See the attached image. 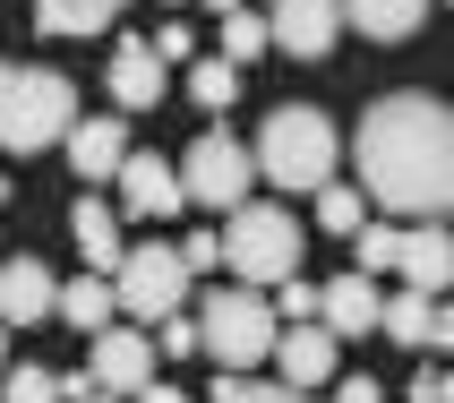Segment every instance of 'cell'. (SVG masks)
Instances as JSON below:
<instances>
[{
    "label": "cell",
    "mask_w": 454,
    "mask_h": 403,
    "mask_svg": "<svg viewBox=\"0 0 454 403\" xmlns=\"http://www.w3.org/2000/svg\"><path fill=\"white\" fill-rule=\"evenodd\" d=\"M69 129H77V86L69 77L0 60V146L9 154H43V146H69Z\"/></svg>",
    "instance_id": "cell-3"
},
{
    "label": "cell",
    "mask_w": 454,
    "mask_h": 403,
    "mask_svg": "<svg viewBox=\"0 0 454 403\" xmlns=\"http://www.w3.org/2000/svg\"><path fill=\"white\" fill-rule=\"evenodd\" d=\"M249 163L275 189H326L334 163H343V138H334V121L317 103H275L266 129H257V146H249Z\"/></svg>",
    "instance_id": "cell-2"
},
{
    "label": "cell",
    "mask_w": 454,
    "mask_h": 403,
    "mask_svg": "<svg viewBox=\"0 0 454 403\" xmlns=\"http://www.w3.org/2000/svg\"><path fill=\"white\" fill-rule=\"evenodd\" d=\"M395 257H403V224H360V232H352V275L378 283Z\"/></svg>",
    "instance_id": "cell-22"
},
{
    "label": "cell",
    "mask_w": 454,
    "mask_h": 403,
    "mask_svg": "<svg viewBox=\"0 0 454 403\" xmlns=\"http://www.w3.org/2000/svg\"><path fill=\"white\" fill-rule=\"evenodd\" d=\"M86 378H95L103 395H137V386H154V335L146 327H103Z\"/></svg>",
    "instance_id": "cell-9"
},
{
    "label": "cell",
    "mask_w": 454,
    "mask_h": 403,
    "mask_svg": "<svg viewBox=\"0 0 454 403\" xmlns=\"http://www.w3.org/2000/svg\"><path fill=\"white\" fill-rule=\"evenodd\" d=\"M275 360H283V378H292V395H309V386H326L334 378V335L309 318V327H283L275 335Z\"/></svg>",
    "instance_id": "cell-16"
},
{
    "label": "cell",
    "mask_w": 454,
    "mask_h": 403,
    "mask_svg": "<svg viewBox=\"0 0 454 403\" xmlns=\"http://www.w3.org/2000/svg\"><path fill=\"white\" fill-rule=\"evenodd\" d=\"M257 51H275V43H266V18H249V9H231V18H223V43H215V60H231V69H249Z\"/></svg>",
    "instance_id": "cell-23"
},
{
    "label": "cell",
    "mask_w": 454,
    "mask_h": 403,
    "mask_svg": "<svg viewBox=\"0 0 454 403\" xmlns=\"http://www.w3.org/2000/svg\"><path fill=\"white\" fill-rule=\"evenodd\" d=\"M283 318H301V327L317 318V283H309V275H283L275 283V327H283Z\"/></svg>",
    "instance_id": "cell-27"
},
{
    "label": "cell",
    "mask_w": 454,
    "mask_h": 403,
    "mask_svg": "<svg viewBox=\"0 0 454 403\" xmlns=\"http://www.w3.org/2000/svg\"><path fill=\"white\" fill-rule=\"evenodd\" d=\"M317 224L352 241V232L369 224V198H360V189H334V180H326V189H317Z\"/></svg>",
    "instance_id": "cell-25"
},
{
    "label": "cell",
    "mask_w": 454,
    "mask_h": 403,
    "mask_svg": "<svg viewBox=\"0 0 454 403\" xmlns=\"http://www.w3.org/2000/svg\"><path fill=\"white\" fill-rule=\"evenodd\" d=\"M411 403H454V369H420L411 378Z\"/></svg>",
    "instance_id": "cell-31"
},
{
    "label": "cell",
    "mask_w": 454,
    "mask_h": 403,
    "mask_svg": "<svg viewBox=\"0 0 454 403\" xmlns=\"http://www.w3.org/2000/svg\"><path fill=\"white\" fill-rule=\"evenodd\" d=\"M334 9H343V26L378 35V43H403L411 26L429 18V0H334Z\"/></svg>",
    "instance_id": "cell-19"
},
{
    "label": "cell",
    "mask_w": 454,
    "mask_h": 403,
    "mask_svg": "<svg viewBox=\"0 0 454 403\" xmlns=\"http://www.w3.org/2000/svg\"><path fill=\"white\" fill-rule=\"evenodd\" d=\"M334 403H378V378H343V395Z\"/></svg>",
    "instance_id": "cell-32"
},
{
    "label": "cell",
    "mask_w": 454,
    "mask_h": 403,
    "mask_svg": "<svg viewBox=\"0 0 454 403\" xmlns=\"http://www.w3.org/2000/svg\"><path fill=\"white\" fill-rule=\"evenodd\" d=\"M129 0H35V35H103Z\"/></svg>",
    "instance_id": "cell-21"
},
{
    "label": "cell",
    "mask_w": 454,
    "mask_h": 403,
    "mask_svg": "<svg viewBox=\"0 0 454 403\" xmlns=\"http://www.w3.org/2000/svg\"><path fill=\"white\" fill-rule=\"evenodd\" d=\"M189 95H198L206 112H231V103H240V69H231V60H198V77H189Z\"/></svg>",
    "instance_id": "cell-24"
},
{
    "label": "cell",
    "mask_w": 454,
    "mask_h": 403,
    "mask_svg": "<svg viewBox=\"0 0 454 403\" xmlns=\"http://www.w3.org/2000/svg\"><path fill=\"white\" fill-rule=\"evenodd\" d=\"M180 301H189V266L172 257V241H146V249H129L112 266V309L121 318L163 327V318H180Z\"/></svg>",
    "instance_id": "cell-6"
},
{
    "label": "cell",
    "mask_w": 454,
    "mask_h": 403,
    "mask_svg": "<svg viewBox=\"0 0 454 403\" xmlns=\"http://www.w3.org/2000/svg\"><path fill=\"white\" fill-rule=\"evenodd\" d=\"M77 403H121V395H103V386H95V395H77Z\"/></svg>",
    "instance_id": "cell-35"
},
{
    "label": "cell",
    "mask_w": 454,
    "mask_h": 403,
    "mask_svg": "<svg viewBox=\"0 0 454 403\" xmlns=\"http://www.w3.org/2000/svg\"><path fill=\"white\" fill-rule=\"evenodd\" d=\"M112 180H121L129 215H154V224H163V215H172V206H180V172H172V163H163V154H137V146H129V163H121V172H112Z\"/></svg>",
    "instance_id": "cell-15"
},
{
    "label": "cell",
    "mask_w": 454,
    "mask_h": 403,
    "mask_svg": "<svg viewBox=\"0 0 454 403\" xmlns=\"http://www.w3.org/2000/svg\"><path fill=\"white\" fill-rule=\"evenodd\" d=\"M0 403H60L51 369H0Z\"/></svg>",
    "instance_id": "cell-26"
},
{
    "label": "cell",
    "mask_w": 454,
    "mask_h": 403,
    "mask_svg": "<svg viewBox=\"0 0 454 403\" xmlns=\"http://www.w3.org/2000/svg\"><path fill=\"white\" fill-rule=\"evenodd\" d=\"M69 163H77V180H112L129 163V121H77L69 129Z\"/></svg>",
    "instance_id": "cell-17"
},
{
    "label": "cell",
    "mask_w": 454,
    "mask_h": 403,
    "mask_svg": "<svg viewBox=\"0 0 454 403\" xmlns=\"http://www.w3.org/2000/svg\"><path fill=\"white\" fill-rule=\"evenodd\" d=\"M446 215H454V206H446Z\"/></svg>",
    "instance_id": "cell-38"
},
{
    "label": "cell",
    "mask_w": 454,
    "mask_h": 403,
    "mask_svg": "<svg viewBox=\"0 0 454 403\" xmlns=\"http://www.w3.org/2000/svg\"><path fill=\"white\" fill-rule=\"evenodd\" d=\"M378 283L369 275H334V283H317V327L343 344V335H378Z\"/></svg>",
    "instance_id": "cell-13"
},
{
    "label": "cell",
    "mask_w": 454,
    "mask_h": 403,
    "mask_svg": "<svg viewBox=\"0 0 454 403\" xmlns=\"http://www.w3.org/2000/svg\"><path fill=\"white\" fill-rule=\"evenodd\" d=\"M446 9H454V0H446Z\"/></svg>",
    "instance_id": "cell-39"
},
{
    "label": "cell",
    "mask_w": 454,
    "mask_h": 403,
    "mask_svg": "<svg viewBox=\"0 0 454 403\" xmlns=\"http://www.w3.org/2000/svg\"><path fill=\"white\" fill-rule=\"evenodd\" d=\"M378 335H395L403 352H437V344H454V309L429 301V292H395L378 309Z\"/></svg>",
    "instance_id": "cell-11"
},
{
    "label": "cell",
    "mask_w": 454,
    "mask_h": 403,
    "mask_svg": "<svg viewBox=\"0 0 454 403\" xmlns=\"http://www.w3.org/2000/svg\"><path fill=\"white\" fill-rule=\"evenodd\" d=\"M275 301L266 292H249V283H223V292H206L198 301V352H215L240 378V369H257V360H275Z\"/></svg>",
    "instance_id": "cell-4"
},
{
    "label": "cell",
    "mask_w": 454,
    "mask_h": 403,
    "mask_svg": "<svg viewBox=\"0 0 454 403\" xmlns=\"http://www.w3.org/2000/svg\"><path fill=\"white\" fill-rule=\"evenodd\" d=\"M334 35H343V9L334 0H275L266 9V43L292 51V60H326Z\"/></svg>",
    "instance_id": "cell-8"
},
{
    "label": "cell",
    "mask_w": 454,
    "mask_h": 403,
    "mask_svg": "<svg viewBox=\"0 0 454 403\" xmlns=\"http://www.w3.org/2000/svg\"><path fill=\"white\" fill-rule=\"evenodd\" d=\"M215 403H309V395H292V386H266V378H223V386H215Z\"/></svg>",
    "instance_id": "cell-28"
},
{
    "label": "cell",
    "mask_w": 454,
    "mask_h": 403,
    "mask_svg": "<svg viewBox=\"0 0 454 403\" xmlns=\"http://www.w3.org/2000/svg\"><path fill=\"white\" fill-rule=\"evenodd\" d=\"M9 198H18V180H9V172H0V206H9Z\"/></svg>",
    "instance_id": "cell-34"
},
{
    "label": "cell",
    "mask_w": 454,
    "mask_h": 403,
    "mask_svg": "<svg viewBox=\"0 0 454 403\" xmlns=\"http://www.w3.org/2000/svg\"><path fill=\"white\" fill-rule=\"evenodd\" d=\"M137 403H189L180 386H137Z\"/></svg>",
    "instance_id": "cell-33"
},
{
    "label": "cell",
    "mask_w": 454,
    "mask_h": 403,
    "mask_svg": "<svg viewBox=\"0 0 454 403\" xmlns=\"http://www.w3.org/2000/svg\"><path fill=\"white\" fill-rule=\"evenodd\" d=\"M215 241H223V266L249 283V292H266V283H283V275H301V224H292L283 206H257V198L231 206Z\"/></svg>",
    "instance_id": "cell-5"
},
{
    "label": "cell",
    "mask_w": 454,
    "mask_h": 403,
    "mask_svg": "<svg viewBox=\"0 0 454 403\" xmlns=\"http://www.w3.org/2000/svg\"><path fill=\"white\" fill-rule=\"evenodd\" d=\"M69 232H77V249H86V275H103V283H112V266L129 257V249H121V215H112L103 198H77Z\"/></svg>",
    "instance_id": "cell-18"
},
{
    "label": "cell",
    "mask_w": 454,
    "mask_h": 403,
    "mask_svg": "<svg viewBox=\"0 0 454 403\" xmlns=\"http://www.w3.org/2000/svg\"><path fill=\"white\" fill-rule=\"evenodd\" d=\"M180 266H189V275H215V266H223V241H215V232H180Z\"/></svg>",
    "instance_id": "cell-29"
},
{
    "label": "cell",
    "mask_w": 454,
    "mask_h": 403,
    "mask_svg": "<svg viewBox=\"0 0 454 403\" xmlns=\"http://www.w3.org/2000/svg\"><path fill=\"white\" fill-rule=\"evenodd\" d=\"M51 318H60V327H77V335H103L121 309H112V283H103V275H77V283H60Z\"/></svg>",
    "instance_id": "cell-20"
},
{
    "label": "cell",
    "mask_w": 454,
    "mask_h": 403,
    "mask_svg": "<svg viewBox=\"0 0 454 403\" xmlns=\"http://www.w3.org/2000/svg\"><path fill=\"white\" fill-rule=\"evenodd\" d=\"M163 60H154L146 43H137V35H129V43H112V60H103V86H112V103H121V112H146V103H163Z\"/></svg>",
    "instance_id": "cell-14"
},
{
    "label": "cell",
    "mask_w": 454,
    "mask_h": 403,
    "mask_svg": "<svg viewBox=\"0 0 454 403\" xmlns=\"http://www.w3.org/2000/svg\"><path fill=\"white\" fill-rule=\"evenodd\" d=\"M0 369H9V335H0Z\"/></svg>",
    "instance_id": "cell-37"
},
{
    "label": "cell",
    "mask_w": 454,
    "mask_h": 403,
    "mask_svg": "<svg viewBox=\"0 0 454 403\" xmlns=\"http://www.w3.org/2000/svg\"><path fill=\"white\" fill-rule=\"evenodd\" d=\"M395 275H403V292L446 301V283H454V232L446 224H403V257H395Z\"/></svg>",
    "instance_id": "cell-10"
},
{
    "label": "cell",
    "mask_w": 454,
    "mask_h": 403,
    "mask_svg": "<svg viewBox=\"0 0 454 403\" xmlns=\"http://www.w3.org/2000/svg\"><path fill=\"white\" fill-rule=\"evenodd\" d=\"M154 352L189 360V352H198V318H163V327H154Z\"/></svg>",
    "instance_id": "cell-30"
},
{
    "label": "cell",
    "mask_w": 454,
    "mask_h": 403,
    "mask_svg": "<svg viewBox=\"0 0 454 403\" xmlns=\"http://www.w3.org/2000/svg\"><path fill=\"white\" fill-rule=\"evenodd\" d=\"M51 301H60V283L43 275V257H0V327H43Z\"/></svg>",
    "instance_id": "cell-12"
},
{
    "label": "cell",
    "mask_w": 454,
    "mask_h": 403,
    "mask_svg": "<svg viewBox=\"0 0 454 403\" xmlns=\"http://www.w3.org/2000/svg\"><path fill=\"white\" fill-rule=\"evenodd\" d=\"M206 9H223V18H231V9H240V0H206Z\"/></svg>",
    "instance_id": "cell-36"
},
{
    "label": "cell",
    "mask_w": 454,
    "mask_h": 403,
    "mask_svg": "<svg viewBox=\"0 0 454 403\" xmlns=\"http://www.w3.org/2000/svg\"><path fill=\"white\" fill-rule=\"evenodd\" d=\"M360 198H378L403 224H446L454 206V112L437 95H378L352 138Z\"/></svg>",
    "instance_id": "cell-1"
},
{
    "label": "cell",
    "mask_w": 454,
    "mask_h": 403,
    "mask_svg": "<svg viewBox=\"0 0 454 403\" xmlns=\"http://www.w3.org/2000/svg\"><path fill=\"white\" fill-rule=\"evenodd\" d=\"M249 180H257L249 146H240V138H223V129H206L198 146H189V163H180V198H198V206H215V215H231V206H249Z\"/></svg>",
    "instance_id": "cell-7"
}]
</instances>
